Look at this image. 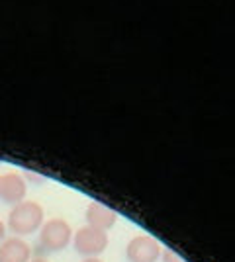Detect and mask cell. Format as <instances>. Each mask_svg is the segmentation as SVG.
<instances>
[{"label":"cell","mask_w":235,"mask_h":262,"mask_svg":"<svg viewBox=\"0 0 235 262\" xmlns=\"http://www.w3.org/2000/svg\"><path fill=\"white\" fill-rule=\"evenodd\" d=\"M44 208L34 200H24L12 208L8 215V231H12L16 237L32 235L37 229H41L45 221Z\"/></svg>","instance_id":"1"},{"label":"cell","mask_w":235,"mask_h":262,"mask_svg":"<svg viewBox=\"0 0 235 262\" xmlns=\"http://www.w3.org/2000/svg\"><path fill=\"white\" fill-rule=\"evenodd\" d=\"M73 241V229L65 219L53 217L45 221L39 231V239H37V256L51 254V252L65 251Z\"/></svg>","instance_id":"2"},{"label":"cell","mask_w":235,"mask_h":262,"mask_svg":"<svg viewBox=\"0 0 235 262\" xmlns=\"http://www.w3.org/2000/svg\"><path fill=\"white\" fill-rule=\"evenodd\" d=\"M108 233L94 227H80L77 233L73 235V247L78 254H82L84 258H92V256H100L102 252L108 249Z\"/></svg>","instance_id":"3"},{"label":"cell","mask_w":235,"mask_h":262,"mask_svg":"<svg viewBox=\"0 0 235 262\" xmlns=\"http://www.w3.org/2000/svg\"><path fill=\"white\" fill-rule=\"evenodd\" d=\"M161 245L159 241L149 235H135L125 247L127 262H157L161 258Z\"/></svg>","instance_id":"4"},{"label":"cell","mask_w":235,"mask_h":262,"mask_svg":"<svg viewBox=\"0 0 235 262\" xmlns=\"http://www.w3.org/2000/svg\"><path fill=\"white\" fill-rule=\"evenodd\" d=\"M28 192V186H26V178L18 172H6V174L0 176V200L4 204H10L16 206L24 202Z\"/></svg>","instance_id":"5"},{"label":"cell","mask_w":235,"mask_h":262,"mask_svg":"<svg viewBox=\"0 0 235 262\" xmlns=\"http://www.w3.org/2000/svg\"><path fill=\"white\" fill-rule=\"evenodd\" d=\"M84 219H87L89 227H94V229H100L108 233V229H112L114 225H116L118 213L112 208H108L106 204L92 202V204H89L87 211H84Z\"/></svg>","instance_id":"6"},{"label":"cell","mask_w":235,"mask_h":262,"mask_svg":"<svg viewBox=\"0 0 235 262\" xmlns=\"http://www.w3.org/2000/svg\"><path fill=\"white\" fill-rule=\"evenodd\" d=\"M32 247L22 237H8L0 243V262H30Z\"/></svg>","instance_id":"7"},{"label":"cell","mask_w":235,"mask_h":262,"mask_svg":"<svg viewBox=\"0 0 235 262\" xmlns=\"http://www.w3.org/2000/svg\"><path fill=\"white\" fill-rule=\"evenodd\" d=\"M161 260L163 262H186L180 254H177L175 251H170V249H165V251H161Z\"/></svg>","instance_id":"8"},{"label":"cell","mask_w":235,"mask_h":262,"mask_svg":"<svg viewBox=\"0 0 235 262\" xmlns=\"http://www.w3.org/2000/svg\"><path fill=\"white\" fill-rule=\"evenodd\" d=\"M6 239V225H4V221L0 219V243Z\"/></svg>","instance_id":"9"},{"label":"cell","mask_w":235,"mask_h":262,"mask_svg":"<svg viewBox=\"0 0 235 262\" xmlns=\"http://www.w3.org/2000/svg\"><path fill=\"white\" fill-rule=\"evenodd\" d=\"M30 262H49V260H47L45 256H34V258H32Z\"/></svg>","instance_id":"10"},{"label":"cell","mask_w":235,"mask_h":262,"mask_svg":"<svg viewBox=\"0 0 235 262\" xmlns=\"http://www.w3.org/2000/svg\"><path fill=\"white\" fill-rule=\"evenodd\" d=\"M82 262H104L102 258H98V256H92V258H84Z\"/></svg>","instance_id":"11"}]
</instances>
